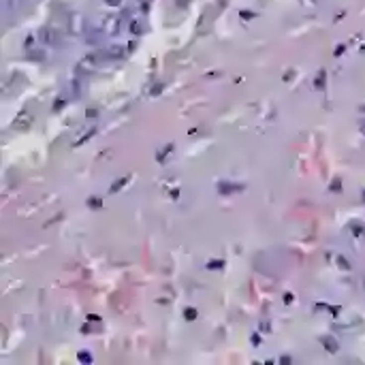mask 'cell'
I'll use <instances>...</instances> for the list:
<instances>
[{
  "instance_id": "cell-1",
  "label": "cell",
  "mask_w": 365,
  "mask_h": 365,
  "mask_svg": "<svg viewBox=\"0 0 365 365\" xmlns=\"http://www.w3.org/2000/svg\"><path fill=\"white\" fill-rule=\"evenodd\" d=\"M32 122H34V118H32L30 111H21L19 116L15 118V122H13V126L19 128V131H26L28 126H32Z\"/></svg>"
},
{
  "instance_id": "cell-2",
  "label": "cell",
  "mask_w": 365,
  "mask_h": 365,
  "mask_svg": "<svg viewBox=\"0 0 365 365\" xmlns=\"http://www.w3.org/2000/svg\"><path fill=\"white\" fill-rule=\"evenodd\" d=\"M103 30H105L107 34H116V32L120 30V19L113 17V15L105 17V19H103Z\"/></svg>"
},
{
  "instance_id": "cell-3",
  "label": "cell",
  "mask_w": 365,
  "mask_h": 365,
  "mask_svg": "<svg viewBox=\"0 0 365 365\" xmlns=\"http://www.w3.org/2000/svg\"><path fill=\"white\" fill-rule=\"evenodd\" d=\"M41 41H43V43H56V41H58V34H56L54 28L45 26V28L41 30Z\"/></svg>"
},
{
  "instance_id": "cell-4",
  "label": "cell",
  "mask_w": 365,
  "mask_h": 365,
  "mask_svg": "<svg viewBox=\"0 0 365 365\" xmlns=\"http://www.w3.org/2000/svg\"><path fill=\"white\" fill-rule=\"evenodd\" d=\"M186 318H195V310H186Z\"/></svg>"
},
{
  "instance_id": "cell-5",
  "label": "cell",
  "mask_w": 365,
  "mask_h": 365,
  "mask_svg": "<svg viewBox=\"0 0 365 365\" xmlns=\"http://www.w3.org/2000/svg\"><path fill=\"white\" fill-rule=\"evenodd\" d=\"M107 2H111V4H118V2H120V0H107Z\"/></svg>"
}]
</instances>
